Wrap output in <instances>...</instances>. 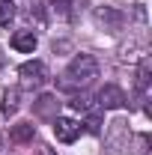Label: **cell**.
Here are the masks:
<instances>
[{"label": "cell", "mask_w": 152, "mask_h": 155, "mask_svg": "<svg viewBox=\"0 0 152 155\" xmlns=\"http://www.w3.org/2000/svg\"><path fill=\"white\" fill-rule=\"evenodd\" d=\"M95 78H98V60L93 54H78L69 66H66V72H63V81H60L57 87L60 90H84V87H90Z\"/></svg>", "instance_id": "obj_1"}, {"label": "cell", "mask_w": 152, "mask_h": 155, "mask_svg": "<svg viewBox=\"0 0 152 155\" xmlns=\"http://www.w3.org/2000/svg\"><path fill=\"white\" fill-rule=\"evenodd\" d=\"M69 104H72V110H75V114L84 116V122H81V125H84L87 131H93V134L101 131V107H98L90 96H75Z\"/></svg>", "instance_id": "obj_2"}, {"label": "cell", "mask_w": 152, "mask_h": 155, "mask_svg": "<svg viewBox=\"0 0 152 155\" xmlns=\"http://www.w3.org/2000/svg\"><path fill=\"white\" fill-rule=\"evenodd\" d=\"M18 78H21V87H27V90H39V87H45V84L51 81L48 66H45L42 60H27V63H21Z\"/></svg>", "instance_id": "obj_3"}, {"label": "cell", "mask_w": 152, "mask_h": 155, "mask_svg": "<svg viewBox=\"0 0 152 155\" xmlns=\"http://www.w3.org/2000/svg\"><path fill=\"white\" fill-rule=\"evenodd\" d=\"M95 104L104 107V110H122V107L128 104V96H125L116 84H104V87L98 90V96H95Z\"/></svg>", "instance_id": "obj_4"}, {"label": "cell", "mask_w": 152, "mask_h": 155, "mask_svg": "<svg viewBox=\"0 0 152 155\" xmlns=\"http://www.w3.org/2000/svg\"><path fill=\"white\" fill-rule=\"evenodd\" d=\"M81 131H84V125L78 119H72V116H57L54 119V137L60 143H75L81 137Z\"/></svg>", "instance_id": "obj_5"}, {"label": "cell", "mask_w": 152, "mask_h": 155, "mask_svg": "<svg viewBox=\"0 0 152 155\" xmlns=\"http://www.w3.org/2000/svg\"><path fill=\"white\" fill-rule=\"evenodd\" d=\"M36 45H39V39H36L33 30H18V33L12 36V48H15L18 54H33Z\"/></svg>", "instance_id": "obj_6"}, {"label": "cell", "mask_w": 152, "mask_h": 155, "mask_svg": "<svg viewBox=\"0 0 152 155\" xmlns=\"http://www.w3.org/2000/svg\"><path fill=\"white\" fill-rule=\"evenodd\" d=\"M18 107H21V90H18V87H9V90L0 96V114L12 116Z\"/></svg>", "instance_id": "obj_7"}, {"label": "cell", "mask_w": 152, "mask_h": 155, "mask_svg": "<svg viewBox=\"0 0 152 155\" xmlns=\"http://www.w3.org/2000/svg\"><path fill=\"white\" fill-rule=\"evenodd\" d=\"M33 134H36V125H33V122H18V125H12L9 140H12V143H30Z\"/></svg>", "instance_id": "obj_8"}, {"label": "cell", "mask_w": 152, "mask_h": 155, "mask_svg": "<svg viewBox=\"0 0 152 155\" xmlns=\"http://www.w3.org/2000/svg\"><path fill=\"white\" fill-rule=\"evenodd\" d=\"M33 107H36V114H39V116H48V119L54 116V119H57V107H60V101H57V96H39Z\"/></svg>", "instance_id": "obj_9"}, {"label": "cell", "mask_w": 152, "mask_h": 155, "mask_svg": "<svg viewBox=\"0 0 152 155\" xmlns=\"http://www.w3.org/2000/svg\"><path fill=\"white\" fill-rule=\"evenodd\" d=\"M149 81H152V60L143 54V57H140V66H137V90H140V96L146 93Z\"/></svg>", "instance_id": "obj_10"}, {"label": "cell", "mask_w": 152, "mask_h": 155, "mask_svg": "<svg viewBox=\"0 0 152 155\" xmlns=\"http://www.w3.org/2000/svg\"><path fill=\"white\" fill-rule=\"evenodd\" d=\"M95 18L101 21V24L107 21L111 27H119V24H122V15H119L116 9H111V6H104V9H95Z\"/></svg>", "instance_id": "obj_11"}, {"label": "cell", "mask_w": 152, "mask_h": 155, "mask_svg": "<svg viewBox=\"0 0 152 155\" xmlns=\"http://www.w3.org/2000/svg\"><path fill=\"white\" fill-rule=\"evenodd\" d=\"M15 18V3L12 0H0V27H9Z\"/></svg>", "instance_id": "obj_12"}, {"label": "cell", "mask_w": 152, "mask_h": 155, "mask_svg": "<svg viewBox=\"0 0 152 155\" xmlns=\"http://www.w3.org/2000/svg\"><path fill=\"white\" fill-rule=\"evenodd\" d=\"M51 9L57 12L60 18H72V3L69 0H51Z\"/></svg>", "instance_id": "obj_13"}, {"label": "cell", "mask_w": 152, "mask_h": 155, "mask_svg": "<svg viewBox=\"0 0 152 155\" xmlns=\"http://www.w3.org/2000/svg\"><path fill=\"white\" fill-rule=\"evenodd\" d=\"M137 155H149V137L137 134Z\"/></svg>", "instance_id": "obj_14"}, {"label": "cell", "mask_w": 152, "mask_h": 155, "mask_svg": "<svg viewBox=\"0 0 152 155\" xmlns=\"http://www.w3.org/2000/svg\"><path fill=\"white\" fill-rule=\"evenodd\" d=\"M39 155H57L54 149H39Z\"/></svg>", "instance_id": "obj_15"}, {"label": "cell", "mask_w": 152, "mask_h": 155, "mask_svg": "<svg viewBox=\"0 0 152 155\" xmlns=\"http://www.w3.org/2000/svg\"><path fill=\"white\" fill-rule=\"evenodd\" d=\"M3 63H6V57H3V54H0V69H3Z\"/></svg>", "instance_id": "obj_16"}, {"label": "cell", "mask_w": 152, "mask_h": 155, "mask_svg": "<svg viewBox=\"0 0 152 155\" xmlns=\"http://www.w3.org/2000/svg\"><path fill=\"white\" fill-rule=\"evenodd\" d=\"M0 143H3V134H0Z\"/></svg>", "instance_id": "obj_17"}]
</instances>
